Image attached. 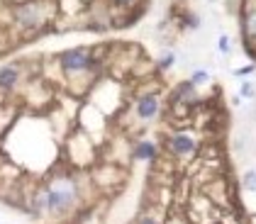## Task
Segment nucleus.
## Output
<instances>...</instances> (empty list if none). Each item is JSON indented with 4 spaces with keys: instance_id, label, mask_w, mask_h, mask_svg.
Returning a JSON list of instances; mask_svg holds the SVG:
<instances>
[{
    "instance_id": "6",
    "label": "nucleus",
    "mask_w": 256,
    "mask_h": 224,
    "mask_svg": "<svg viewBox=\"0 0 256 224\" xmlns=\"http://www.w3.org/2000/svg\"><path fill=\"white\" fill-rule=\"evenodd\" d=\"M171 146L178 154H188V151H193V139H188L185 134H181V137H173L171 139Z\"/></svg>"
},
{
    "instance_id": "3",
    "label": "nucleus",
    "mask_w": 256,
    "mask_h": 224,
    "mask_svg": "<svg viewBox=\"0 0 256 224\" xmlns=\"http://www.w3.org/2000/svg\"><path fill=\"white\" fill-rule=\"evenodd\" d=\"M20 25H25V27H32V25H37L39 22V8L37 5H25L22 10H20Z\"/></svg>"
},
{
    "instance_id": "1",
    "label": "nucleus",
    "mask_w": 256,
    "mask_h": 224,
    "mask_svg": "<svg viewBox=\"0 0 256 224\" xmlns=\"http://www.w3.org/2000/svg\"><path fill=\"white\" fill-rule=\"evenodd\" d=\"M73 200H76V188H73V183L59 180V183H54V185L47 190V195H44L42 202H44L52 212H66V209L73 205Z\"/></svg>"
},
{
    "instance_id": "5",
    "label": "nucleus",
    "mask_w": 256,
    "mask_h": 224,
    "mask_svg": "<svg viewBox=\"0 0 256 224\" xmlns=\"http://www.w3.org/2000/svg\"><path fill=\"white\" fill-rule=\"evenodd\" d=\"M18 83V69L15 66H3L0 69V88H13Z\"/></svg>"
},
{
    "instance_id": "7",
    "label": "nucleus",
    "mask_w": 256,
    "mask_h": 224,
    "mask_svg": "<svg viewBox=\"0 0 256 224\" xmlns=\"http://www.w3.org/2000/svg\"><path fill=\"white\" fill-rule=\"evenodd\" d=\"M154 151H156V149H154V144L142 141V144L137 146V151H134V154H137V158H154Z\"/></svg>"
},
{
    "instance_id": "10",
    "label": "nucleus",
    "mask_w": 256,
    "mask_h": 224,
    "mask_svg": "<svg viewBox=\"0 0 256 224\" xmlns=\"http://www.w3.org/2000/svg\"><path fill=\"white\" fill-rule=\"evenodd\" d=\"M115 3H120V5H129L132 0H115Z\"/></svg>"
},
{
    "instance_id": "4",
    "label": "nucleus",
    "mask_w": 256,
    "mask_h": 224,
    "mask_svg": "<svg viewBox=\"0 0 256 224\" xmlns=\"http://www.w3.org/2000/svg\"><path fill=\"white\" fill-rule=\"evenodd\" d=\"M156 110H159V103H156L154 98H142L139 105H137V112H139V117H144V120L154 117Z\"/></svg>"
},
{
    "instance_id": "9",
    "label": "nucleus",
    "mask_w": 256,
    "mask_h": 224,
    "mask_svg": "<svg viewBox=\"0 0 256 224\" xmlns=\"http://www.w3.org/2000/svg\"><path fill=\"white\" fill-rule=\"evenodd\" d=\"M193 78H195V83H200V81H205V78H207V76H205V73H202V71H200V73H195V76H193Z\"/></svg>"
},
{
    "instance_id": "11",
    "label": "nucleus",
    "mask_w": 256,
    "mask_h": 224,
    "mask_svg": "<svg viewBox=\"0 0 256 224\" xmlns=\"http://www.w3.org/2000/svg\"><path fill=\"white\" fill-rule=\"evenodd\" d=\"M142 224H151V222H149V219H144V222H142Z\"/></svg>"
},
{
    "instance_id": "8",
    "label": "nucleus",
    "mask_w": 256,
    "mask_h": 224,
    "mask_svg": "<svg viewBox=\"0 0 256 224\" xmlns=\"http://www.w3.org/2000/svg\"><path fill=\"white\" fill-rule=\"evenodd\" d=\"M246 188L249 190H256V173H249L246 175Z\"/></svg>"
},
{
    "instance_id": "2",
    "label": "nucleus",
    "mask_w": 256,
    "mask_h": 224,
    "mask_svg": "<svg viewBox=\"0 0 256 224\" xmlns=\"http://www.w3.org/2000/svg\"><path fill=\"white\" fill-rule=\"evenodd\" d=\"M61 66L66 71H81V69L91 66V59H88V54L83 49H71V52L61 54Z\"/></svg>"
}]
</instances>
